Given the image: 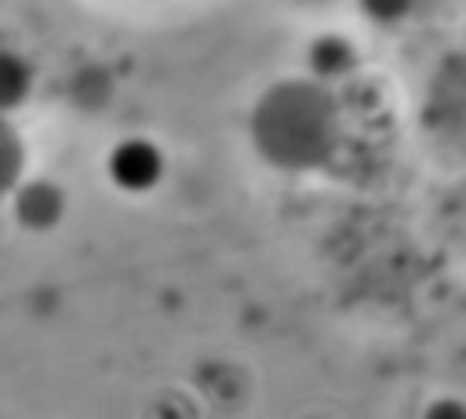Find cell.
Masks as SVG:
<instances>
[{"label": "cell", "instance_id": "cell-1", "mask_svg": "<svg viewBox=\"0 0 466 419\" xmlns=\"http://www.w3.org/2000/svg\"><path fill=\"white\" fill-rule=\"evenodd\" d=\"M331 106L309 84L273 87L255 113V138L284 168H309L331 146Z\"/></svg>", "mask_w": 466, "mask_h": 419}, {"label": "cell", "instance_id": "cell-2", "mask_svg": "<svg viewBox=\"0 0 466 419\" xmlns=\"http://www.w3.org/2000/svg\"><path fill=\"white\" fill-rule=\"evenodd\" d=\"M109 175L116 186L138 193V189H153L157 179L164 175V157L157 153L153 142L146 138H127L109 153Z\"/></svg>", "mask_w": 466, "mask_h": 419}, {"label": "cell", "instance_id": "cell-3", "mask_svg": "<svg viewBox=\"0 0 466 419\" xmlns=\"http://www.w3.org/2000/svg\"><path fill=\"white\" fill-rule=\"evenodd\" d=\"M58 211H62V197L51 186H29L18 200V215L29 226H47L58 219Z\"/></svg>", "mask_w": 466, "mask_h": 419}, {"label": "cell", "instance_id": "cell-4", "mask_svg": "<svg viewBox=\"0 0 466 419\" xmlns=\"http://www.w3.org/2000/svg\"><path fill=\"white\" fill-rule=\"evenodd\" d=\"M350 62H353V47L350 44L331 40V36L320 40V44H313V69L320 77H335V73L350 69Z\"/></svg>", "mask_w": 466, "mask_h": 419}, {"label": "cell", "instance_id": "cell-5", "mask_svg": "<svg viewBox=\"0 0 466 419\" xmlns=\"http://www.w3.org/2000/svg\"><path fill=\"white\" fill-rule=\"evenodd\" d=\"M360 7L375 18V22H397L411 11V0H360Z\"/></svg>", "mask_w": 466, "mask_h": 419}]
</instances>
